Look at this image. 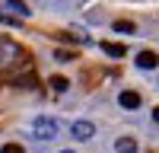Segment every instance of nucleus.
I'll use <instances>...</instances> for the list:
<instances>
[{"label":"nucleus","instance_id":"f257e3e1","mask_svg":"<svg viewBox=\"0 0 159 153\" xmlns=\"http://www.w3.org/2000/svg\"><path fill=\"white\" fill-rule=\"evenodd\" d=\"M22 61H25V51L10 38H0V70L13 67V64H22Z\"/></svg>","mask_w":159,"mask_h":153},{"label":"nucleus","instance_id":"f03ea898","mask_svg":"<svg viewBox=\"0 0 159 153\" xmlns=\"http://www.w3.org/2000/svg\"><path fill=\"white\" fill-rule=\"evenodd\" d=\"M32 131H35V137H38V140H54V137H57V131H61V124H57L54 118H35Z\"/></svg>","mask_w":159,"mask_h":153},{"label":"nucleus","instance_id":"7ed1b4c3","mask_svg":"<svg viewBox=\"0 0 159 153\" xmlns=\"http://www.w3.org/2000/svg\"><path fill=\"white\" fill-rule=\"evenodd\" d=\"M70 131H73V137H76V140H89L92 134H96V124H92V121H73Z\"/></svg>","mask_w":159,"mask_h":153},{"label":"nucleus","instance_id":"20e7f679","mask_svg":"<svg viewBox=\"0 0 159 153\" xmlns=\"http://www.w3.org/2000/svg\"><path fill=\"white\" fill-rule=\"evenodd\" d=\"M118 102H121L124 109H140V93H134V89H124V93L118 96Z\"/></svg>","mask_w":159,"mask_h":153},{"label":"nucleus","instance_id":"39448f33","mask_svg":"<svg viewBox=\"0 0 159 153\" xmlns=\"http://www.w3.org/2000/svg\"><path fill=\"white\" fill-rule=\"evenodd\" d=\"M156 64H159V58L153 54V51H140L137 54V67H143V70H153Z\"/></svg>","mask_w":159,"mask_h":153},{"label":"nucleus","instance_id":"423d86ee","mask_svg":"<svg viewBox=\"0 0 159 153\" xmlns=\"http://www.w3.org/2000/svg\"><path fill=\"white\" fill-rule=\"evenodd\" d=\"M115 153H137V140H134V137H121V140H115Z\"/></svg>","mask_w":159,"mask_h":153},{"label":"nucleus","instance_id":"0eeeda50","mask_svg":"<svg viewBox=\"0 0 159 153\" xmlns=\"http://www.w3.org/2000/svg\"><path fill=\"white\" fill-rule=\"evenodd\" d=\"M3 7H10L13 13H16V16H29V13H32L29 7L22 3V0H3Z\"/></svg>","mask_w":159,"mask_h":153},{"label":"nucleus","instance_id":"6e6552de","mask_svg":"<svg viewBox=\"0 0 159 153\" xmlns=\"http://www.w3.org/2000/svg\"><path fill=\"white\" fill-rule=\"evenodd\" d=\"M102 51H105L108 58H124V54H127L124 45H115V42H105V45H102Z\"/></svg>","mask_w":159,"mask_h":153},{"label":"nucleus","instance_id":"1a4fd4ad","mask_svg":"<svg viewBox=\"0 0 159 153\" xmlns=\"http://www.w3.org/2000/svg\"><path fill=\"white\" fill-rule=\"evenodd\" d=\"M67 80H64V76H51V89H54V93H67Z\"/></svg>","mask_w":159,"mask_h":153},{"label":"nucleus","instance_id":"9d476101","mask_svg":"<svg viewBox=\"0 0 159 153\" xmlns=\"http://www.w3.org/2000/svg\"><path fill=\"white\" fill-rule=\"evenodd\" d=\"M137 26L134 22H127V19H115V32H134Z\"/></svg>","mask_w":159,"mask_h":153},{"label":"nucleus","instance_id":"9b49d317","mask_svg":"<svg viewBox=\"0 0 159 153\" xmlns=\"http://www.w3.org/2000/svg\"><path fill=\"white\" fill-rule=\"evenodd\" d=\"M16 86H19V89H32V86H35V76H32V73H29V76H19Z\"/></svg>","mask_w":159,"mask_h":153},{"label":"nucleus","instance_id":"f8f14e48","mask_svg":"<svg viewBox=\"0 0 159 153\" xmlns=\"http://www.w3.org/2000/svg\"><path fill=\"white\" fill-rule=\"evenodd\" d=\"M0 22H3V26H19V19L10 16V13H3V10H0Z\"/></svg>","mask_w":159,"mask_h":153},{"label":"nucleus","instance_id":"ddd939ff","mask_svg":"<svg viewBox=\"0 0 159 153\" xmlns=\"http://www.w3.org/2000/svg\"><path fill=\"white\" fill-rule=\"evenodd\" d=\"M0 153H25L19 144H3V150H0Z\"/></svg>","mask_w":159,"mask_h":153},{"label":"nucleus","instance_id":"4468645a","mask_svg":"<svg viewBox=\"0 0 159 153\" xmlns=\"http://www.w3.org/2000/svg\"><path fill=\"white\" fill-rule=\"evenodd\" d=\"M54 61H73V51H54Z\"/></svg>","mask_w":159,"mask_h":153},{"label":"nucleus","instance_id":"2eb2a0df","mask_svg":"<svg viewBox=\"0 0 159 153\" xmlns=\"http://www.w3.org/2000/svg\"><path fill=\"white\" fill-rule=\"evenodd\" d=\"M153 121H159V109H153Z\"/></svg>","mask_w":159,"mask_h":153},{"label":"nucleus","instance_id":"dca6fc26","mask_svg":"<svg viewBox=\"0 0 159 153\" xmlns=\"http://www.w3.org/2000/svg\"><path fill=\"white\" fill-rule=\"evenodd\" d=\"M61 153H73V150H61Z\"/></svg>","mask_w":159,"mask_h":153}]
</instances>
